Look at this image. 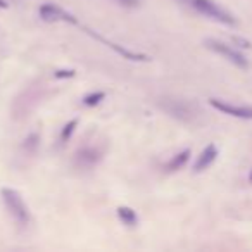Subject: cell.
Here are the masks:
<instances>
[{"mask_svg":"<svg viewBox=\"0 0 252 252\" xmlns=\"http://www.w3.org/2000/svg\"><path fill=\"white\" fill-rule=\"evenodd\" d=\"M40 18L47 23H57V21H64V23H76V18L73 14H69L67 11H64L63 7L56 4H43L40 7Z\"/></svg>","mask_w":252,"mask_h":252,"instance_id":"cell-4","label":"cell"},{"mask_svg":"<svg viewBox=\"0 0 252 252\" xmlns=\"http://www.w3.org/2000/svg\"><path fill=\"white\" fill-rule=\"evenodd\" d=\"M2 200H4L5 209L9 211V214L12 216V220L19 224V226H26L30 224V211L28 206L23 200L21 193L14 189H2Z\"/></svg>","mask_w":252,"mask_h":252,"instance_id":"cell-1","label":"cell"},{"mask_svg":"<svg viewBox=\"0 0 252 252\" xmlns=\"http://www.w3.org/2000/svg\"><path fill=\"white\" fill-rule=\"evenodd\" d=\"M209 104L213 105L214 109L224 112V114L233 116V118L252 119V107H245V105H233V104H228V102L220 100V98H211Z\"/></svg>","mask_w":252,"mask_h":252,"instance_id":"cell-5","label":"cell"},{"mask_svg":"<svg viewBox=\"0 0 252 252\" xmlns=\"http://www.w3.org/2000/svg\"><path fill=\"white\" fill-rule=\"evenodd\" d=\"M73 74H74V71L69 69V71H56L54 76L56 78H69V76H73Z\"/></svg>","mask_w":252,"mask_h":252,"instance_id":"cell-14","label":"cell"},{"mask_svg":"<svg viewBox=\"0 0 252 252\" xmlns=\"http://www.w3.org/2000/svg\"><path fill=\"white\" fill-rule=\"evenodd\" d=\"M100 159H102V152L97 147H83L76 152L74 162L80 168H94V166H97L100 162Z\"/></svg>","mask_w":252,"mask_h":252,"instance_id":"cell-6","label":"cell"},{"mask_svg":"<svg viewBox=\"0 0 252 252\" xmlns=\"http://www.w3.org/2000/svg\"><path fill=\"white\" fill-rule=\"evenodd\" d=\"M0 9H7V2L5 0H0Z\"/></svg>","mask_w":252,"mask_h":252,"instance_id":"cell-15","label":"cell"},{"mask_svg":"<svg viewBox=\"0 0 252 252\" xmlns=\"http://www.w3.org/2000/svg\"><path fill=\"white\" fill-rule=\"evenodd\" d=\"M189 156H190V151H183V152H180V154H176L175 158L168 162V169L169 171H176V169L183 168L185 162L189 161Z\"/></svg>","mask_w":252,"mask_h":252,"instance_id":"cell-10","label":"cell"},{"mask_svg":"<svg viewBox=\"0 0 252 252\" xmlns=\"http://www.w3.org/2000/svg\"><path fill=\"white\" fill-rule=\"evenodd\" d=\"M112 2L123 5V7H138L142 0H112Z\"/></svg>","mask_w":252,"mask_h":252,"instance_id":"cell-13","label":"cell"},{"mask_svg":"<svg viewBox=\"0 0 252 252\" xmlns=\"http://www.w3.org/2000/svg\"><path fill=\"white\" fill-rule=\"evenodd\" d=\"M206 47L209 50H213V52L220 54V56H223L226 61H230L231 64H235L237 67H240V69H247L249 67V63L247 59H245L244 56H242L238 50H235L233 47L226 45L224 42H220V40H213V38H207L206 42Z\"/></svg>","mask_w":252,"mask_h":252,"instance_id":"cell-3","label":"cell"},{"mask_svg":"<svg viewBox=\"0 0 252 252\" xmlns=\"http://www.w3.org/2000/svg\"><path fill=\"white\" fill-rule=\"evenodd\" d=\"M104 97H105L104 92H95V94H90L83 98V104L87 105V107H94V105L100 104V102L104 100Z\"/></svg>","mask_w":252,"mask_h":252,"instance_id":"cell-12","label":"cell"},{"mask_svg":"<svg viewBox=\"0 0 252 252\" xmlns=\"http://www.w3.org/2000/svg\"><path fill=\"white\" fill-rule=\"evenodd\" d=\"M76 126H78V119H73V121H69L66 126L63 128V131H61V142H67L71 138V135L74 133V130H76Z\"/></svg>","mask_w":252,"mask_h":252,"instance_id":"cell-11","label":"cell"},{"mask_svg":"<svg viewBox=\"0 0 252 252\" xmlns=\"http://www.w3.org/2000/svg\"><path fill=\"white\" fill-rule=\"evenodd\" d=\"M118 218L126 224V226H137L138 223V216L131 207H126V206H121L118 207Z\"/></svg>","mask_w":252,"mask_h":252,"instance_id":"cell-9","label":"cell"},{"mask_svg":"<svg viewBox=\"0 0 252 252\" xmlns=\"http://www.w3.org/2000/svg\"><path fill=\"white\" fill-rule=\"evenodd\" d=\"M90 35H94L92 32H88ZM95 38H98L100 42H104L107 47H111V49H114L116 52L119 54V56H123L125 59H128V61H149V57L147 56H142V54H133V52H130V50H126L125 47H119V45H116V43H112V42H109V40H105V38H102V36H98V35H94Z\"/></svg>","mask_w":252,"mask_h":252,"instance_id":"cell-8","label":"cell"},{"mask_svg":"<svg viewBox=\"0 0 252 252\" xmlns=\"http://www.w3.org/2000/svg\"><path fill=\"white\" fill-rule=\"evenodd\" d=\"M218 156V149L214 147V145H207L206 149H204L202 152H200L199 159L195 161V166H193V169H195L197 173L199 171H204L206 168H209L211 164L214 162V159H216Z\"/></svg>","mask_w":252,"mask_h":252,"instance_id":"cell-7","label":"cell"},{"mask_svg":"<svg viewBox=\"0 0 252 252\" xmlns=\"http://www.w3.org/2000/svg\"><path fill=\"white\" fill-rule=\"evenodd\" d=\"M251 182H252V173H251Z\"/></svg>","mask_w":252,"mask_h":252,"instance_id":"cell-16","label":"cell"},{"mask_svg":"<svg viewBox=\"0 0 252 252\" xmlns=\"http://www.w3.org/2000/svg\"><path fill=\"white\" fill-rule=\"evenodd\" d=\"M197 12H200L202 16L206 18L213 19V21H218L221 25H226V26H235L237 25V19L233 18V14L223 9L221 5H218L216 2L213 0H187Z\"/></svg>","mask_w":252,"mask_h":252,"instance_id":"cell-2","label":"cell"}]
</instances>
